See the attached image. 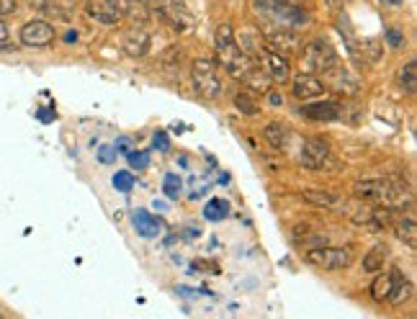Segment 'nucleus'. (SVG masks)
I'll return each mask as SVG.
<instances>
[{
  "mask_svg": "<svg viewBox=\"0 0 417 319\" xmlns=\"http://www.w3.org/2000/svg\"><path fill=\"white\" fill-rule=\"evenodd\" d=\"M299 163L309 168V170H328L335 165V155L325 139L320 137H306L301 139V149H299Z\"/></svg>",
  "mask_w": 417,
  "mask_h": 319,
  "instance_id": "obj_6",
  "label": "nucleus"
},
{
  "mask_svg": "<svg viewBox=\"0 0 417 319\" xmlns=\"http://www.w3.org/2000/svg\"><path fill=\"white\" fill-rule=\"evenodd\" d=\"M348 3H350V0H328V6H330V8H335V11H340V8H345V6H348Z\"/></svg>",
  "mask_w": 417,
  "mask_h": 319,
  "instance_id": "obj_38",
  "label": "nucleus"
},
{
  "mask_svg": "<svg viewBox=\"0 0 417 319\" xmlns=\"http://www.w3.org/2000/svg\"><path fill=\"white\" fill-rule=\"evenodd\" d=\"M392 227H394V234L402 239V242H407L410 247L417 245V222H415V216H412V214L394 219V222H392Z\"/></svg>",
  "mask_w": 417,
  "mask_h": 319,
  "instance_id": "obj_21",
  "label": "nucleus"
},
{
  "mask_svg": "<svg viewBox=\"0 0 417 319\" xmlns=\"http://www.w3.org/2000/svg\"><path fill=\"white\" fill-rule=\"evenodd\" d=\"M384 39L389 42V46H392V49H404V44H407V39H404V34L399 29H387Z\"/></svg>",
  "mask_w": 417,
  "mask_h": 319,
  "instance_id": "obj_32",
  "label": "nucleus"
},
{
  "mask_svg": "<svg viewBox=\"0 0 417 319\" xmlns=\"http://www.w3.org/2000/svg\"><path fill=\"white\" fill-rule=\"evenodd\" d=\"M381 3H389V6H402V0H381Z\"/></svg>",
  "mask_w": 417,
  "mask_h": 319,
  "instance_id": "obj_43",
  "label": "nucleus"
},
{
  "mask_svg": "<svg viewBox=\"0 0 417 319\" xmlns=\"http://www.w3.org/2000/svg\"><path fill=\"white\" fill-rule=\"evenodd\" d=\"M54 42V26L46 21H29L21 29V44L26 46H46Z\"/></svg>",
  "mask_w": 417,
  "mask_h": 319,
  "instance_id": "obj_12",
  "label": "nucleus"
},
{
  "mask_svg": "<svg viewBox=\"0 0 417 319\" xmlns=\"http://www.w3.org/2000/svg\"><path fill=\"white\" fill-rule=\"evenodd\" d=\"M239 80L245 82L247 88L253 90V93H268L270 90V75L266 70H258V67H247L245 73L239 75Z\"/></svg>",
  "mask_w": 417,
  "mask_h": 319,
  "instance_id": "obj_18",
  "label": "nucleus"
},
{
  "mask_svg": "<svg viewBox=\"0 0 417 319\" xmlns=\"http://www.w3.org/2000/svg\"><path fill=\"white\" fill-rule=\"evenodd\" d=\"M39 116H42V121H52V111H39Z\"/></svg>",
  "mask_w": 417,
  "mask_h": 319,
  "instance_id": "obj_41",
  "label": "nucleus"
},
{
  "mask_svg": "<svg viewBox=\"0 0 417 319\" xmlns=\"http://www.w3.org/2000/svg\"><path fill=\"white\" fill-rule=\"evenodd\" d=\"M15 11V0H0V18Z\"/></svg>",
  "mask_w": 417,
  "mask_h": 319,
  "instance_id": "obj_35",
  "label": "nucleus"
},
{
  "mask_svg": "<svg viewBox=\"0 0 417 319\" xmlns=\"http://www.w3.org/2000/svg\"><path fill=\"white\" fill-rule=\"evenodd\" d=\"M6 39H8V26H6L3 21H0V44H3Z\"/></svg>",
  "mask_w": 417,
  "mask_h": 319,
  "instance_id": "obj_39",
  "label": "nucleus"
},
{
  "mask_svg": "<svg viewBox=\"0 0 417 319\" xmlns=\"http://www.w3.org/2000/svg\"><path fill=\"white\" fill-rule=\"evenodd\" d=\"M129 165L135 168V170H144L149 165V160H147V152H129Z\"/></svg>",
  "mask_w": 417,
  "mask_h": 319,
  "instance_id": "obj_33",
  "label": "nucleus"
},
{
  "mask_svg": "<svg viewBox=\"0 0 417 319\" xmlns=\"http://www.w3.org/2000/svg\"><path fill=\"white\" fill-rule=\"evenodd\" d=\"M227 214H230V204L222 199H211L204 208V219H208V222H222V219H227Z\"/></svg>",
  "mask_w": 417,
  "mask_h": 319,
  "instance_id": "obj_26",
  "label": "nucleus"
},
{
  "mask_svg": "<svg viewBox=\"0 0 417 319\" xmlns=\"http://www.w3.org/2000/svg\"><path fill=\"white\" fill-rule=\"evenodd\" d=\"M239 39H242V52H245L247 57H255V54H258L263 46H266L263 37L258 34V31H253V29H245L242 34H239Z\"/></svg>",
  "mask_w": 417,
  "mask_h": 319,
  "instance_id": "obj_25",
  "label": "nucleus"
},
{
  "mask_svg": "<svg viewBox=\"0 0 417 319\" xmlns=\"http://www.w3.org/2000/svg\"><path fill=\"white\" fill-rule=\"evenodd\" d=\"M147 3H149V11L163 23H168L170 29L178 31V34L191 31L196 26L194 13L188 11L183 0H147Z\"/></svg>",
  "mask_w": 417,
  "mask_h": 319,
  "instance_id": "obj_4",
  "label": "nucleus"
},
{
  "mask_svg": "<svg viewBox=\"0 0 417 319\" xmlns=\"http://www.w3.org/2000/svg\"><path fill=\"white\" fill-rule=\"evenodd\" d=\"M325 82L320 77H314V75H299L297 80H294V96L299 101H312V98H320L325 96Z\"/></svg>",
  "mask_w": 417,
  "mask_h": 319,
  "instance_id": "obj_14",
  "label": "nucleus"
},
{
  "mask_svg": "<svg viewBox=\"0 0 417 319\" xmlns=\"http://www.w3.org/2000/svg\"><path fill=\"white\" fill-rule=\"evenodd\" d=\"M263 137H266V142H268L273 149H286V144H289V129L283 127V124H278V121L268 124L266 132H263Z\"/></svg>",
  "mask_w": 417,
  "mask_h": 319,
  "instance_id": "obj_23",
  "label": "nucleus"
},
{
  "mask_svg": "<svg viewBox=\"0 0 417 319\" xmlns=\"http://www.w3.org/2000/svg\"><path fill=\"white\" fill-rule=\"evenodd\" d=\"M263 42H266V46H268L270 52L283 54V57L297 54L299 49H301L299 34H294V29H289V26H270V29L263 34Z\"/></svg>",
  "mask_w": 417,
  "mask_h": 319,
  "instance_id": "obj_9",
  "label": "nucleus"
},
{
  "mask_svg": "<svg viewBox=\"0 0 417 319\" xmlns=\"http://www.w3.org/2000/svg\"><path fill=\"white\" fill-rule=\"evenodd\" d=\"M399 85H402L407 93H415L417 90V65H415V60H410L407 65L399 70Z\"/></svg>",
  "mask_w": 417,
  "mask_h": 319,
  "instance_id": "obj_28",
  "label": "nucleus"
},
{
  "mask_svg": "<svg viewBox=\"0 0 417 319\" xmlns=\"http://www.w3.org/2000/svg\"><path fill=\"white\" fill-rule=\"evenodd\" d=\"M304 199L309 201V204H314V206L330 208V211L345 208L343 199H337V196H332V193H328V191H304Z\"/></svg>",
  "mask_w": 417,
  "mask_h": 319,
  "instance_id": "obj_22",
  "label": "nucleus"
},
{
  "mask_svg": "<svg viewBox=\"0 0 417 319\" xmlns=\"http://www.w3.org/2000/svg\"><path fill=\"white\" fill-rule=\"evenodd\" d=\"M268 101H270V106H283V98L278 96V93H273V90H268Z\"/></svg>",
  "mask_w": 417,
  "mask_h": 319,
  "instance_id": "obj_37",
  "label": "nucleus"
},
{
  "mask_svg": "<svg viewBox=\"0 0 417 319\" xmlns=\"http://www.w3.org/2000/svg\"><path fill=\"white\" fill-rule=\"evenodd\" d=\"M85 13L93 18L96 23H104V26H116L121 23L127 8L121 0H85Z\"/></svg>",
  "mask_w": 417,
  "mask_h": 319,
  "instance_id": "obj_10",
  "label": "nucleus"
},
{
  "mask_svg": "<svg viewBox=\"0 0 417 319\" xmlns=\"http://www.w3.org/2000/svg\"><path fill=\"white\" fill-rule=\"evenodd\" d=\"M155 147H160L165 152V149L170 147V142L165 139V134H155Z\"/></svg>",
  "mask_w": 417,
  "mask_h": 319,
  "instance_id": "obj_36",
  "label": "nucleus"
},
{
  "mask_svg": "<svg viewBox=\"0 0 417 319\" xmlns=\"http://www.w3.org/2000/svg\"><path fill=\"white\" fill-rule=\"evenodd\" d=\"M356 54H358V60L366 62V65H376V62L381 60V54H384V44H381V39H376V37L363 39V42L356 46Z\"/></svg>",
  "mask_w": 417,
  "mask_h": 319,
  "instance_id": "obj_20",
  "label": "nucleus"
},
{
  "mask_svg": "<svg viewBox=\"0 0 417 319\" xmlns=\"http://www.w3.org/2000/svg\"><path fill=\"white\" fill-rule=\"evenodd\" d=\"M389 275H392V291H389V304H404L407 299H410V281H407V275L399 270V268H392L389 270Z\"/></svg>",
  "mask_w": 417,
  "mask_h": 319,
  "instance_id": "obj_16",
  "label": "nucleus"
},
{
  "mask_svg": "<svg viewBox=\"0 0 417 319\" xmlns=\"http://www.w3.org/2000/svg\"><path fill=\"white\" fill-rule=\"evenodd\" d=\"M0 317H3V314H0Z\"/></svg>",
  "mask_w": 417,
  "mask_h": 319,
  "instance_id": "obj_44",
  "label": "nucleus"
},
{
  "mask_svg": "<svg viewBox=\"0 0 417 319\" xmlns=\"http://www.w3.org/2000/svg\"><path fill=\"white\" fill-rule=\"evenodd\" d=\"M266 73L270 75V80L273 82H289L291 80L289 57H283V54H276V52H268L266 54Z\"/></svg>",
  "mask_w": 417,
  "mask_h": 319,
  "instance_id": "obj_15",
  "label": "nucleus"
},
{
  "mask_svg": "<svg viewBox=\"0 0 417 319\" xmlns=\"http://www.w3.org/2000/svg\"><path fill=\"white\" fill-rule=\"evenodd\" d=\"M328 82H325V88H330L335 96H356L358 88H361V82H358V77L350 70H345V67H330L328 73Z\"/></svg>",
  "mask_w": 417,
  "mask_h": 319,
  "instance_id": "obj_11",
  "label": "nucleus"
},
{
  "mask_svg": "<svg viewBox=\"0 0 417 319\" xmlns=\"http://www.w3.org/2000/svg\"><path fill=\"white\" fill-rule=\"evenodd\" d=\"M180 188H183V180L178 178V175H165V180H163V191H165V196L168 199H178L180 196Z\"/></svg>",
  "mask_w": 417,
  "mask_h": 319,
  "instance_id": "obj_29",
  "label": "nucleus"
},
{
  "mask_svg": "<svg viewBox=\"0 0 417 319\" xmlns=\"http://www.w3.org/2000/svg\"><path fill=\"white\" fill-rule=\"evenodd\" d=\"M235 106H237L245 116H255V113H258V106H255L253 96H247V93H237V96H235Z\"/></svg>",
  "mask_w": 417,
  "mask_h": 319,
  "instance_id": "obj_30",
  "label": "nucleus"
},
{
  "mask_svg": "<svg viewBox=\"0 0 417 319\" xmlns=\"http://www.w3.org/2000/svg\"><path fill=\"white\" fill-rule=\"evenodd\" d=\"M214 49H216V60H219V65H222L230 75H235V77H239V75L245 73L247 67H253V60H250V57L242 52V46L237 44L235 29H232L230 23L216 26V31H214Z\"/></svg>",
  "mask_w": 417,
  "mask_h": 319,
  "instance_id": "obj_2",
  "label": "nucleus"
},
{
  "mask_svg": "<svg viewBox=\"0 0 417 319\" xmlns=\"http://www.w3.org/2000/svg\"><path fill=\"white\" fill-rule=\"evenodd\" d=\"M304 65L312 73H328L330 67L337 65V52L335 46L330 44L328 39H314L304 46Z\"/></svg>",
  "mask_w": 417,
  "mask_h": 319,
  "instance_id": "obj_7",
  "label": "nucleus"
},
{
  "mask_svg": "<svg viewBox=\"0 0 417 319\" xmlns=\"http://www.w3.org/2000/svg\"><path fill=\"white\" fill-rule=\"evenodd\" d=\"M389 250L384 245H376L373 250L363 255V270L366 273H379L381 268H384V260H387Z\"/></svg>",
  "mask_w": 417,
  "mask_h": 319,
  "instance_id": "obj_24",
  "label": "nucleus"
},
{
  "mask_svg": "<svg viewBox=\"0 0 417 319\" xmlns=\"http://www.w3.org/2000/svg\"><path fill=\"white\" fill-rule=\"evenodd\" d=\"M124 52L129 57H144L149 52V34H144L142 29L129 31L124 37Z\"/></svg>",
  "mask_w": 417,
  "mask_h": 319,
  "instance_id": "obj_19",
  "label": "nucleus"
},
{
  "mask_svg": "<svg viewBox=\"0 0 417 319\" xmlns=\"http://www.w3.org/2000/svg\"><path fill=\"white\" fill-rule=\"evenodd\" d=\"M299 113L309 121H335L343 116V106L337 101H314V104L301 106Z\"/></svg>",
  "mask_w": 417,
  "mask_h": 319,
  "instance_id": "obj_13",
  "label": "nucleus"
},
{
  "mask_svg": "<svg viewBox=\"0 0 417 319\" xmlns=\"http://www.w3.org/2000/svg\"><path fill=\"white\" fill-rule=\"evenodd\" d=\"M191 82L194 90L206 101L222 96V77H219V67L211 60H196L191 65Z\"/></svg>",
  "mask_w": 417,
  "mask_h": 319,
  "instance_id": "obj_5",
  "label": "nucleus"
},
{
  "mask_svg": "<svg viewBox=\"0 0 417 319\" xmlns=\"http://www.w3.org/2000/svg\"><path fill=\"white\" fill-rule=\"evenodd\" d=\"M255 15L261 21L270 23V26H306L309 23V13L301 6H294L289 0H250Z\"/></svg>",
  "mask_w": 417,
  "mask_h": 319,
  "instance_id": "obj_3",
  "label": "nucleus"
},
{
  "mask_svg": "<svg viewBox=\"0 0 417 319\" xmlns=\"http://www.w3.org/2000/svg\"><path fill=\"white\" fill-rule=\"evenodd\" d=\"M132 222H135V230L139 232L144 239H152L160 234V219H155V216L149 214V211H144V208H139V211H135V216H132Z\"/></svg>",
  "mask_w": 417,
  "mask_h": 319,
  "instance_id": "obj_17",
  "label": "nucleus"
},
{
  "mask_svg": "<svg viewBox=\"0 0 417 319\" xmlns=\"http://www.w3.org/2000/svg\"><path fill=\"white\" fill-rule=\"evenodd\" d=\"M113 188H116V191H132V188H135V175H132V173L129 170H121V173H116V175H113Z\"/></svg>",
  "mask_w": 417,
  "mask_h": 319,
  "instance_id": "obj_31",
  "label": "nucleus"
},
{
  "mask_svg": "<svg viewBox=\"0 0 417 319\" xmlns=\"http://www.w3.org/2000/svg\"><path fill=\"white\" fill-rule=\"evenodd\" d=\"M65 42H77V31H68V34H65Z\"/></svg>",
  "mask_w": 417,
  "mask_h": 319,
  "instance_id": "obj_40",
  "label": "nucleus"
},
{
  "mask_svg": "<svg viewBox=\"0 0 417 319\" xmlns=\"http://www.w3.org/2000/svg\"><path fill=\"white\" fill-rule=\"evenodd\" d=\"M309 263L322 270H343V268L350 265V260H353V250L350 247H328V245H320L309 250Z\"/></svg>",
  "mask_w": 417,
  "mask_h": 319,
  "instance_id": "obj_8",
  "label": "nucleus"
},
{
  "mask_svg": "<svg viewBox=\"0 0 417 319\" xmlns=\"http://www.w3.org/2000/svg\"><path fill=\"white\" fill-rule=\"evenodd\" d=\"M289 3H294V6H301V3H304V6H309L312 0H289Z\"/></svg>",
  "mask_w": 417,
  "mask_h": 319,
  "instance_id": "obj_42",
  "label": "nucleus"
},
{
  "mask_svg": "<svg viewBox=\"0 0 417 319\" xmlns=\"http://www.w3.org/2000/svg\"><path fill=\"white\" fill-rule=\"evenodd\" d=\"M356 199L368 201V204H381L389 208H404L412 206V191L407 188V183L392 178H366L358 180L353 186Z\"/></svg>",
  "mask_w": 417,
  "mask_h": 319,
  "instance_id": "obj_1",
  "label": "nucleus"
},
{
  "mask_svg": "<svg viewBox=\"0 0 417 319\" xmlns=\"http://www.w3.org/2000/svg\"><path fill=\"white\" fill-rule=\"evenodd\" d=\"M116 155H119V152H116V147H101V163H104V165L113 163V160H116Z\"/></svg>",
  "mask_w": 417,
  "mask_h": 319,
  "instance_id": "obj_34",
  "label": "nucleus"
},
{
  "mask_svg": "<svg viewBox=\"0 0 417 319\" xmlns=\"http://www.w3.org/2000/svg\"><path fill=\"white\" fill-rule=\"evenodd\" d=\"M389 291H392V275L389 273L379 275V278L371 283V299L373 301H379V304H384V301L389 299Z\"/></svg>",
  "mask_w": 417,
  "mask_h": 319,
  "instance_id": "obj_27",
  "label": "nucleus"
}]
</instances>
